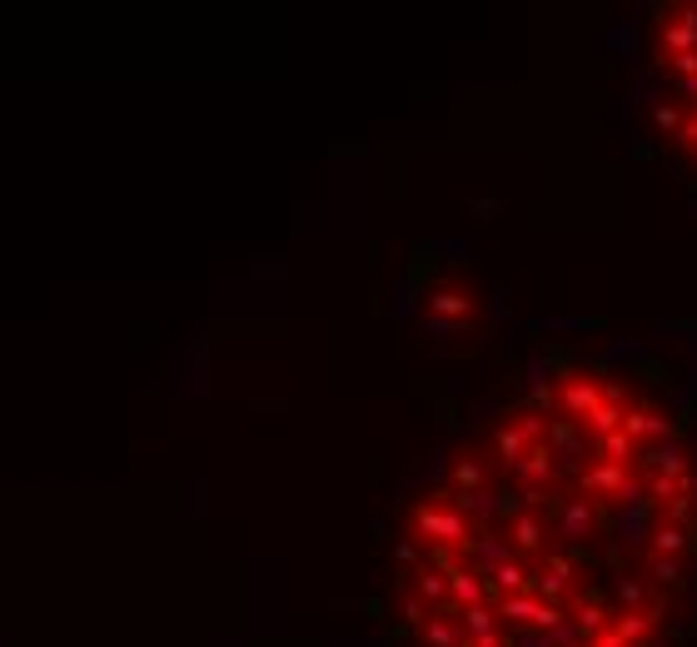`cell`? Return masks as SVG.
<instances>
[{
  "mask_svg": "<svg viewBox=\"0 0 697 647\" xmlns=\"http://www.w3.org/2000/svg\"><path fill=\"white\" fill-rule=\"evenodd\" d=\"M553 518H558V533L563 538H573V543H588V538H598V529H603V508H598V498H558L553 503Z\"/></svg>",
  "mask_w": 697,
  "mask_h": 647,
  "instance_id": "4",
  "label": "cell"
},
{
  "mask_svg": "<svg viewBox=\"0 0 697 647\" xmlns=\"http://www.w3.org/2000/svg\"><path fill=\"white\" fill-rule=\"evenodd\" d=\"M508 548H514V558L533 563L548 553V518L533 513V508H524V513L508 518Z\"/></svg>",
  "mask_w": 697,
  "mask_h": 647,
  "instance_id": "7",
  "label": "cell"
},
{
  "mask_svg": "<svg viewBox=\"0 0 697 647\" xmlns=\"http://www.w3.org/2000/svg\"><path fill=\"white\" fill-rule=\"evenodd\" d=\"M434 304H439L443 314H459V319H469V314H473L469 290H439V299H434Z\"/></svg>",
  "mask_w": 697,
  "mask_h": 647,
  "instance_id": "19",
  "label": "cell"
},
{
  "mask_svg": "<svg viewBox=\"0 0 697 647\" xmlns=\"http://www.w3.org/2000/svg\"><path fill=\"white\" fill-rule=\"evenodd\" d=\"M524 453H528V439L518 433V423H514V419H504V423L494 429V439H488V464H494L498 474L508 478V474L518 468V458H524Z\"/></svg>",
  "mask_w": 697,
  "mask_h": 647,
  "instance_id": "10",
  "label": "cell"
},
{
  "mask_svg": "<svg viewBox=\"0 0 697 647\" xmlns=\"http://www.w3.org/2000/svg\"><path fill=\"white\" fill-rule=\"evenodd\" d=\"M603 384H608V378H598L593 368H563L558 384H553L558 419H569V423H578V429H583V419H588V413L598 409V399H603Z\"/></svg>",
  "mask_w": 697,
  "mask_h": 647,
  "instance_id": "1",
  "label": "cell"
},
{
  "mask_svg": "<svg viewBox=\"0 0 697 647\" xmlns=\"http://www.w3.org/2000/svg\"><path fill=\"white\" fill-rule=\"evenodd\" d=\"M643 572H648L653 582H663V588H687L683 563H677V558H663V553H648V548H643Z\"/></svg>",
  "mask_w": 697,
  "mask_h": 647,
  "instance_id": "15",
  "label": "cell"
},
{
  "mask_svg": "<svg viewBox=\"0 0 697 647\" xmlns=\"http://www.w3.org/2000/svg\"><path fill=\"white\" fill-rule=\"evenodd\" d=\"M677 498H693V503H697V474H693V468L677 478Z\"/></svg>",
  "mask_w": 697,
  "mask_h": 647,
  "instance_id": "25",
  "label": "cell"
},
{
  "mask_svg": "<svg viewBox=\"0 0 697 647\" xmlns=\"http://www.w3.org/2000/svg\"><path fill=\"white\" fill-rule=\"evenodd\" d=\"M578 488H583V498H638L633 468H628V464H608V458H598V464L583 468Z\"/></svg>",
  "mask_w": 697,
  "mask_h": 647,
  "instance_id": "3",
  "label": "cell"
},
{
  "mask_svg": "<svg viewBox=\"0 0 697 647\" xmlns=\"http://www.w3.org/2000/svg\"><path fill=\"white\" fill-rule=\"evenodd\" d=\"M648 493H653V503L657 508H667L677 498V478H667V474H648Z\"/></svg>",
  "mask_w": 697,
  "mask_h": 647,
  "instance_id": "21",
  "label": "cell"
},
{
  "mask_svg": "<svg viewBox=\"0 0 697 647\" xmlns=\"http://www.w3.org/2000/svg\"><path fill=\"white\" fill-rule=\"evenodd\" d=\"M648 468H653V474H667V478H683L687 474V458L673 449V443H667V449H657L653 458H648Z\"/></svg>",
  "mask_w": 697,
  "mask_h": 647,
  "instance_id": "18",
  "label": "cell"
},
{
  "mask_svg": "<svg viewBox=\"0 0 697 647\" xmlns=\"http://www.w3.org/2000/svg\"><path fill=\"white\" fill-rule=\"evenodd\" d=\"M583 647H628V643H618V637H612V627H608V633H598L593 643H583Z\"/></svg>",
  "mask_w": 697,
  "mask_h": 647,
  "instance_id": "26",
  "label": "cell"
},
{
  "mask_svg": "<svg viewBox=\"0 0 697 647\" xmlns=\"http://www.w3.org/2000/svg\"><path fill=\"white\" fill-rule=\"evenodd\" d=\"M663 523H687V529H697L693 498H673V503H667V508H663Z\"/></svg>",
  "mask_w": 697,
  "mask_h": 647,
  "instance_id": "22",
  "label": "cell"
},
{
  "mask_svg": "<svg viewBox=\"0 0 697 647\" xmlns=\"http://www.w3.org/2000/svg\"><path fill=\"white\" fill-rule=\"evenodd\" d=\"M697 50V5H663V25H657V65L673 55Z\"/></svg>",
  "mask_w": 697,
  "mask_h": 647,
  "instance_id": "2",
  "label": "cell"
},
{
  "mask_svg": "<svg viewBox=\"0 0 697 647\" xmlns=\"http://www.w3.org/2000/svg\"><path fill=\"white\" fill-rule=\"evenodd\" d=\"M622 433H628L633 443H653V439L673 443L677 439V423L667 419L653 399H633V404H628V413H622Z\"/></svg>",
  "mask_w": 697,
  "mask_h": 647,
  "instance_id": "5",
  "label": "cell"
},
{
  "mask_svg": "<svg viewBox=\"0 0 697 647\" xmlns=\"http://www.w3.org/2000/svg\"><path fill=\"white\" fill-rule=\"evenodd\" d=\"M677 86H683V95H687V100H693V105H697V76H693V80H677Z\"/></svg>",
  "mask_w": 697,
  "mask_h": 647,
  "instance_id": "27",
  "label": "cell"
},
{
  "mask_svg": "<svg viewBox=\"0 0 697 647\" xmlns=\"http://www.w3.org/2000/svg\"><path fill=\"white\" fill-rule=\"evenodd\" d=\"M548 449H553V458H558V468H563V464H578V458H583V429H578V423H569V419H558V413H553V419H548Z\"/></svg>",
  "mask_w": 697,
  "mask_h": 647,
  "instance_id": "14",
  "label": "cell"
},
{
  "mask_svg": "<svg viewBox=\"0 0 697 647\" xmlns=\"http://www.w3.org/2000/svg\"><path fill=\"white\" fill-rule=\"evenodd\" d=\"M653 120H657V129H663L667 140H677V129H683L687 110H677V105H657V110H653Z\"/></svg>",
  "mask_w": 697,
  "mask_h": 647,
  "instance_id": "20",
  "label": "cell"
},
{
  "mask_svg": "<svg viewBox=\"0 0 697 647\" xmlns=\"http://www.w3.org/2000/svg\"><path fill=\"white\" fill-rule=\"evenodd\" d=\"M618 598H622L618 613H643V608H653V603H657V598L648 603V588H643L638 578H622V582H618Z\"/></svg>",
  "mask_w": 697,
  "mask_h": 647,
  "instance_id": "17",
  "label": "cell"
},
{
  "mask_svg": "<svg viewBox=\"0 0 697 647\" xmlns=\"http://www.w3.org/2000/svg\"><path fill=\"white\" fill-rule=\"evenodd\" d=\"M612 627V613H608V603H603L598 593H578L573 598V633L583 637V643H593L598 633H608Z\"/></svg>",
  "mask_w": 697,
  "mask_h": 647,
  "instance_id": "12",
  "label": "cell"
},
{
  "mask_svg": "<svg viewBox=\"0 0 697 647\" xmlns=\"http://www.w3.org/2000/svg\"><path fill=\"white\" fill-rule=\"evenodd\" d=\"M628 404H633L628 384H603V399H598V409L583 419V433H588V439H608V433H618V429H622V413H628Z\"/></svg>",
  "mask_w": 697,
  "mask_h": 647,
  "instance_id": "8",
  "label": "cell"
},
{
  "mask_svg": "<svg viewBox=\"0 0 697 647\" xmlns=\"http://www.w3.org/2000/svg\"><path fill=\"white\" fill-rule=\"evenodd\" d=\"M693 115H697V105H693Z\"/></svg>",
  "mask_w": 697,
  "mask_h": 647,
  "instance_id": "28",
  "label": "cell"
},
{
  "mask_svg": "<svg viewBox=\"0 0 697 647\" xmlns=\"http://www.w3.org/2000/svg\"><path fill=\"white\" fill-rule=\"evenodd\" d=\"M643 548L663 553V558H687V553H697V529H687V523H657Z\"/></svg>",
  "mask_w": 697,
  "mask_h": 647,
  "instance_id": "13",
  "label": "cell"
},
{
  "mask_svg": "<svg viewBox=\"0 0 697 647\" xmlns=\"http://www.w3.org/2000/svg\"><path fill=\"white\" fill-rule=\"evenodd\" d=\"M598 458H608V464H628V468H633V464H638V443L618 429V433H608V439H598Z\"/></svg>",
  "mask_w": 697,
  "mask_h": 647,
  "instance_id": "16",
  "label": "cell"
},
{
  "mask_svg": "<svg viewBox=\"0 0 697 647\" xmlns=\"http://www.w3.org/2000/svg\"><path fill=\"white\" fill-rule=\"evenodd\" d=\"M667 70H673L677 80H693V76H697V50H687V55H673V60H667Z\"/></svg>",
  "mask_w": 697,
  "mask_h": 647,
  "instance_id": "24",
  "label": "cell"
},
{
  "mask_svg": "<svg viewBox=\"0 0 697 647\" xmlns=\"http://www.w3.org/2000/svg\"><path fill=\"white\" fill-rule=\"evenodd\" d=\"M657 623H663V598L653 608H643V613H612V637L628 647H643L657 633Z\"/></svg>",
  "mask_w": 697,
  "mask_h": 647,
  "instance_id": "11",
  "label": "cell"
},
{
  "mask_svg": "<svg viewBox=\"0 0 697 647\" xmlns=\"http://www.w3.org/2000/svg\"><path fill=\"white\" fill-rule=\"evenodd\" d=\"M449 484H453V493H483V488L494 484V464L483 458V453H473V449H463V453H453V468H449Z\"/></svg>",
  "mask_w": 697,
  "mask_h": 647,
  "instance_id": "9",
  "label": "cell"
},
{
  "mask_svg": "<svg viewBox=\"0 0 697 647\" xmlns=\"http://www.w3.org/2000/svg\"><path fill=\"white\" fill-rule=\"evenodd\" d=\"M677 150H683V155H693V160H697V115H693V110H687L683 129H677Z\"/></svg>",
  "mask_w": 697,
  "mask_h": 647,
  "instance_id": "23",
  "label": "cell"
},
{
  "mask_svg": "<svg viewBox=\"0 0 697 647\" xmlns=\"http://www.w3.org/2000/svg\"><path fill=\"white\" fill-rule=\"evenodd\" d=\"M558 474H563V468H558L553 449H548V443H528V453L518 458V468L508 478H514V484L533 498V493H548V488L558 484Z\"/></svg>",
  "mask_w": 697,
  "mask_h": 647,
  "instance_id": "6",
  "label": "cell"
}]
</instances>
